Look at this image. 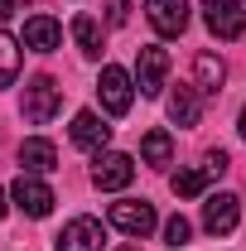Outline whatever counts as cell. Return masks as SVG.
<instances>
[{
    "label": "cell",
    "instance_id": "1",
    "mask_svg": "<svg viewBox=\"0 0 246 251\" xmlns=\"http://www.w3.org/2000/svg\"><path fill=\"white\" fill-rule=\"evenodd\" d=\"M58 106H63V87L53 82V77H29L25 82V101H20V111H25V121L29 126H49L53 116H58Z\"/></svg>",
    "mask_w": 246,
    "mask_h": 251
},
{
    "label": "cell",
    "instance_id": "2",
    "mask_svg": "<svg viewBox=\"0 0 246 251\" xmlns=\"http://www.w3.org/2000/svg\"><path fill=\"white\" fill-rule=\"evenodd\" d=\"M10 203H15L25 218H49L58 198H53V188L44 184L39 174H25V169H20V179H15V188H10Z\"/></svg>",
    "mask_w": 246,
    "mask_h": 251
},
{
    "label": "cell",
    "instance_id": "3",
    "mask_svg": "<svg viewBox=\"0 0 246 251\" xmlns=\"http://www.w3.org/2000/svg\"><path fill=\"white\" fill-rule=\"evenodd\" d=\"M164 77H169V49L145 44L135 53V92L140 97H159L164 92Z\"/></svg>",
    "mask_w": 246,
    "mask_h": 251
},
{
    "label": "cell",
    "instance_id": "4",
    "mask_svg": "<svg viewBox=\"0 0 246 251\" xmlns=\"http://www.w3.org/2000/svg\"><path fill=\"white\" fill-rule=\"evenodd\" d=\"M106 218H111V227H121L125 237H135V242L150 237L154 227H159V218H154V208L145 203V198H121V203H111Z\"/></svg>",
    "mask_w": 246,
    "mask_h": 251
},
{
    "label": "cell",
    "instance_id": "5",
    "mask_svg": "<svg viewBox=\"0 0 246 251\" xmlns=\"http://www.w3.org/2000/svg\"><path fill=\"white\" fill-rule=\"evenodd\" d=\"M97 97H101V106L111 111V116H125L130 111V101H135V77L125 73V68H101V82H97Z\"/></svg>",
    "mask_w": 246,
    "mask_h": 251
},
{
    "label": "cell",
    "instance_id": "6",
    "mask_svg": "<svg viewBox=\"0 0 246 251\" xmlns=\"http://www.w3.org/2000/svg\"><path fill=\"white\" fill-rule=\"evenodd\" d=\"M135 179V159L121 155V150H101L92 164V184L101 188V193H121L125 184Z\"/></svg>",
    "mask_w": 246,
    "mask_h": 251
},
{
    "label": "cell",
    "instance_id": "7",
    "mask_svg": "<svg viewBox=\"0 0 246 251\" xmlns=\"http://www.w3.org/2000/svg\"><path fill=\"white\" fill-rule=\"evenodd\" d=\"M203 25H208L217 39H242L246 5L242 0H203Z\"/></svg>",
    "mask_w": 246,
    "mask_h": 251
},
{
    "label": "cell",
    "instance_id": "8",
    "mask_svg": "<svg viewBox=\"0 0 246 251\" xmlns=\"http://www.w3.org/2000/svg\"><path fill=\"white\" fill-rule=\"evenodd\" d=\"M237 222H242V203H237V193H213V198H203V227H208L213 237L237 232Z\"/></svg>",
    "mask_w": 246,
    "mask_h": 251
},
{
    "label": "cell",
    "instance_id": "9",
    "mask_svg": "<svg viewBox=\"0 0 246 251\" xmlns=\"http://www.w3.org/2000/svg\"><path fill=\"white\" fill-rule=\"evenodd\" d=\"M145 20L154 25V34L179 39L188 29V0H145Z\"/></svg>",
    "mask_w": 246,
    "mask_h": 251
},
{
    "label": "cell",
    "instance_id": "10",
    "mask_svg": "<svg viewBox=\"0 0 246 251\" xmlns=\"http://www.w3.org/2000/svg\"><path fill=\"white\" fill-rule=\"evenodd\" d=\"M101 242H106V232H101V222H97V218H73L58 232L53 251H101Z\"/></svg>",
    "mask_w": 246,
    "mask_h": 251
},
{
    "label": "cell",
    "instance_id": "11",
    "mask_svg": "<svg viewBox=\"0 0 246 251\" xmlns=\"http://www.w3.org/2000/svg\"><path fill=\"white\" fill-rule=\"evenodd\" d=\"M68 135H73V145H77V150H97V155H101V150H106V140H111V126H101L97 111H77Z\"/></svg>",
    "mask_w": 246,
    "mask_h": 251
},
{
    "label": "cell",
    "instance_id": "12",
    "mask_svg": "<svg viewBox=\"0 0 246 251\" xmlns=\"http://www.w3.org/2000/svg\"><path fill=\"white\" fill-rule=\"evenodd\" d=\"M222 82H227V63L203 49V53L193 58V87H198L203 97H217V92H222Z\"/></svg>",
    "mask_w": 246,
    "mask_h": 251
},
{
    "label": "cell",
    "instance_id": "13",
    "mask_svg": "<svg viewBox=\"0 0 246 251\" xmlns=\"http://www.w3.org/2000/svg\"><path fill=\"white\" fill-rule=\"evenodd\" d=\"M20 164H25V174H53V169H58L53 140H44V135L25 140V145H20Z\"/></svg>",
    "mask_w": 246,
    "mask_h": 251
},
{
    "label": "cell",
    "instance_id": "14",
    "mask_svg": "<svg viewBox=\"0 0 246 251\" xmlns=\"http://www.w3.org/2000/svg\"><path fill=\"white\" fill-rule=\"evenodd\" d=\"M58 44H63L58 20H49V15H34V20H25V49H34V53H53Z\"/></svg>",
    "mask_w": 246,
    "mask_h": 251
},
{
    "label": "cell",
    "instance_id": "15",
    "mask_svg": "<svg viewBox=\"0 0 246 251\" xmlns=\"http://www.w3.org/2000/svg\"><path fill=\"white\" fill-rule=\"evenodd\" d=\"M169 121L174 126H198L203 121V92L198 87H179L169 97Z\"/></svg>",
    "mask_w": 246,
    "mask_h": 251
},
{
    "label": "cell",
    "instance_id": "16",
    "mask_svg": "<svg viewBox=\"0 0 246 251\" xmlns=\"http://www.w3.org/2000/svg\"><path fill=\"white\" fill-rule=\"evenodd\" d=\"M73 39H77V49L87 58H101V25L92 15H73Z\"/></svg>",
    "mask_w": 246,
    "mask_h": 251
},
{
    "label": "cell",
    "instance_id": "17",
    "mask_svg": "<svg viewBox=\"0 0 246 251\" xmlns=\"http://www.w3.org/2000/svg\"><path fill=\"white\" fill-rule=\"evenodd\" d=\"M140 159H145V164H169V159H174V135H169V130H150V135L140 140Z\"/></svg>",
    "mask_w": 246,
    "mask_h": 251
},
{
    "label": "cell",
    "instance_id": "18",
    "mask_svg": "<svg viewBox=\"0 0 246 251\" xmlns=\"http://www.w3.org/2000/svg\"><path fill=\"white\" fill-rule=\"evenodd\" d=\"M208 184H213V169H208V164H203V169H179V174L169 179V188H174L179 198H198Z\"/></svg>",
    "mask_w": 246,
    "mask_h": 251
},
{
    "label": "cell",
    "instance_id": "19",
    "mask_svg": "<svg viewBox=\"0 0 246 251\" xmlns=\"http://www.w3.org/2000/svg\"><path fill=\"white\" fill-rule=\"evenodd\" d=\"M15 77H20V44L0 29V87H15Z\"/></svg>",
    "mask_w": 246,
    "mask_h": 251
},
{
    "label": "cell",
    "instance_id": "20",
    "mask_svg": "<svg viewBox=\"0 0 246 251\" xmlns=\"http://www.w3.org/2000/svg\"><path fill=\"white\" fill-rule=\"evenodd\" d=\"M188 237H193V227H188V218H179V213H174V218L164 222V242H169V247H174V251L184 247Z\"/></svg>",
    "mask_w": 246,
    "mask_h": 251
},
{
    "label": "cell",
    "instance_id": "21",
    "mask_svg": "<svg viewBox=\"0 0 246 251\" xmlns=\"http://www.w3.org/2000/svg\"><path fill=\"white\" fill-rule=\"evenodd\" d=\"M125 20H130V5H125V0H106V25H116V29H121Z\"/></svg>",
    "mask_w": 246,
    "mask_h": 251
},
{
    "label": "cell",
    "instance_id": "22",
    "mask_svg": "<svg viewBox=\"0 0 246 251\" xmlns=\"http://www.w3.org/2000/svg\"><path fill=\"white\" fill-rule=\"evenodd\" d=\"M10 20H15V0H0V29H5Z\"/></svg>",
    "mask_w": 246,
    "mask_h": 251
},
{
    "label": "cell",
    "instance_id": "23",
    "mask_svg": "<svg viewBox=\"0 0 246 251\" xmlns=\"http://www.w3.org/2000/svg\"><path fill=\"white\" fill-rule=\"evenodd\" d=\"M5 213H10V193L0 188V218H5Z\"/></svg>",
    "mask_w": 246,
    "mask_h": 251
},
{
    "label": "cell",
    "instance_id": "24",
    "mask_svg": "<svg viewBox=\"0 0 246 251\" xmlns=\"http://www.w3.org/2000/svg\"><path fill=\"white\" fill-rule=\"evenodd\" d=\"M237 126H242V140H246V106H242V121H237Z\"/></svg>",
    "mask_w": 246,
    "mask_h": 251
},
{
    "label": "cell",
    "instance_id": "25",
    "mask_svg": "<svg viewBox=\"0 0 246 251\" xmlns=\"http://www.w3.org/2000/svg\"><path fill=\"white\" fill-rule=\"evenodd\" d=\"M116 251H140V247H135V242H130V247H116Z\"/></svg>",
    "mask_w": 246,
    "mask_h": 251
}]
</instances>
